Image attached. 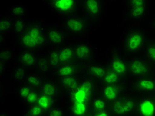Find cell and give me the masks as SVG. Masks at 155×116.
<instances>
[{"label": "cell", "mask_w": 155, "mask_h": 116, "mask_svg": "<svg viewBox=\"0 0 155 116\" xmlns=\"http://www.w3.org/2000/svg\"><path fill=\"white\" fill-rule=\"evenodd\" d=\"M110 104H109L103 97L96 96L91 100L90 104V110L91 114L97 113L101 111L106 110L110 108Z\"/></svg>", "instance_id": "23"}, {"label": "cell", "mask_w": 155, "mask_h": 116, "mask_svg": "<svg viewBox=\"0 0 155 116\" xmlns=\"http://www.w3.org/2000/svg\"><path fill=\"white\" fill-rule=\"evenodd\" d=\"M87 116H94V115H93L92 114H91H91H90L89 115H87Z\"/></svg>", "instance_id": "43"}, {"label": "cell", "mask_w": 155, "mask_h": 116, "mask_svg": "<svg viewBox=\"0 0 155 116\" xmlns=\"http://www.w3.org/2000/svg\"><path fill=\"white\" fill-rule=\"evenodd\" d=\"M74 45L75 61L83 67L87 66L94 55L92 45L87 41H78Z\"/></svg>", "instance_id": "11"}, {"label": "cell", "mask_w": 155, "mask_h": 116, "mask_svg": "<svg viewBox=\"0 0 155 116\" xmlns=\"http://www.w3.org/2000/svg\"><path fill=\"white\" fill-rule=\"evenodd\" d=\"M125 91L126 86L123 83L115 85L101 84L100 88V96L110 104L125 95Z\"/></svg>", "instance_id": "14"}, {"label": "cell", "mask_w": 155, "mask_h": 116, "mask_svg": "<svg viewBox=\"0 0 155 116\" xmlns=\"http://www.w3.org/2000/svg\"><path fill=\"white\" fill-rule=\"evenodd\" d=\"M108 69L107 66L100 64V63L89 65L86 66V77H88L94 80L101 81L106 75Z\"/></svg>", "instance_id": "20"}, {"label": "cell", "mask_w": 155, "mask_h": 116, "mask_svg": "<svg viewBox=\"0 0 155 116\" xmlns=\"http://www.w3.org/2000/svg\"></svg>", "instance_id": "44"}, {"label": "cell", "mask_w": 155, "mask_h": 116, "mask_svg": "<svg viewBox=\"0 0 155 116\" xmlns=\"http://www.w3.org/2000/svg\"><path fill=\"white\" fill-rule=\"evenodd\" d=\"M151 71L150 63L145 58L137 57L129 61V76L133 78L150 76Z\"/></svg>", "instance_id": "10"}, {"label": "cell", "mask_w": 155, "mask_h": 116, "mask_svg": "<svg viewBox=\"0 0 155 116\" xmlns=\"http://www.w3.org/2000/svg\"><path fill=\"white\" fill-rule=\"evenodd\" d=\"M68 111L70 116H87L91 114L90 104H69Z\"/></svg>", "instance_id": "22"}, {"label": "cell", "mask_w": 155, "mask_h": 116, "mask_svg": "<svg viewBox=\"0 0 155 116\" xmlns=\"http://www.w3.org/2000/svg\"><path fill=\"white\" fill-rule=\"evenodd\" d=\"M47 58L51 68L56 70L58 67H59L60 64L58 60V48L53 49L52 51H51Z\"/></svg>", "instance_id": "32"}, {"label": "cell", "mask_w": 155, "mask_h": 116, "mask_svg": "<svg viewBox=\"0 0 155 116\" xmlns=\"http://www.w3.org/2000/svg\"><path fill=\"white\" fill-rule=\"evenodd\" d=\"M47 38L51 47H61L68 43L66 32L61 24L47 25Z\"/></svg>", "instance_id": "12"}, {"label": "cell", "mask_w": 155, "mask_h": 116, "mask_svg": "<svg viewBox=\"0 0 155 116\" xmlns=\"http://www.w3.org/2000/svg\"><path fill=\"white\" fill-rule=\"evenodd\" d=\"M27 114L29 116H45L46 113L39 105L35 104L29 106L27 110Z\"/></svg>", "instance_id": "36"}, {"label": "cell", "mask_w": 155, "mask_h": 116, "mask_svg": "<svg viewBox=\"0 0 155 116\" xmlns=\"http://www.w3.org/2000/svg\"><path fill=\"white\" fill-rule=\"evenodd\" d=\"M8 15L13 19H26L27 16V9L23 5L12 6L9 9Z\"/></svg>", "instance_id": "25"}, {"label": "cell", "mask_w": 155, "mask_h": 116, "mask_svg": "<svg viewBox=\"0 0 155 116\" xmlns=\"http://www.w3.org/2000/svg\"><path fill=\"white\" fill-rule=\"evenodd\" d=\"M134 115L135 116H155V96H144L137 98Z\"/></svg>", "instance_id": "13"}, {"label": "cell", "mask_w": 155, "mask_h": 116, "mask_svg": "<svg viewBox=\"0 0 155 116\" xmlns=\"http://www.w3.org/2000/svg\"><path fill=\"white\" fill-rule=\"evenodd\" d=\"M33 90V89L32 88H31L27 84H21L17 88V94H18V96L20 98V99L22 100L23 101H25V100L26 99L27 96L30 94V93L32 92Z\"/></svg>", "instance_id": "33"}, {"label": "cell", "mask_w": 155, "mask_h": 116, "mask_svg": "<svg viewBox=\"0 0 155 116\" xmlns=\"http://www.w3.org/2000/svg\"><path fill=\"white\" fill-rule=\"evenodd\" d=\"M151 25H152L153 30L155 31V17H154V19L152 21V23H151Z\"/></svg>", "instance_id": "41"}, {"label": "cell", "mask_w": 155, "mask_h": 116, "mask_svg": "<svg viewBox=\"0 0 155 116\" xmlns=\"http://www.w3.org/2000/svg\"><path fill=\"white\" fill-rule=\"evenodd\" d=\"M46 116H65L64 110L58 105H55L46 114Z\"/></svg>", "instance_id": "38"}, {"label": "cell", "mask_w": 155, "mask_h": 116, "mask_svg": "<svg viewBox=\"0 0 155 116\" xmlns=\"http://www.w3.org/2000/svg\"><path fill=\"white\" fill-rule=\"evenodd\" d=\"M82 80V79H80L78 76H68L58 78V84L61 88L64 90L66 94L77 88L80 84Z\"/></svg>", "instance_id": "21"}, {"label": "cell", "mask_w": 155, "mask_h": 116, "mask_svg": "<svg viewBox=\"0 0 155 116\" xmlns=\"http://www.w3.org/2000/svg\"><path fill=\"white\" fill-rule=\"evenodd\" d=\"M108 68L123 78L129 76V61L120 55H114L108 61Z\"/></svg>", "instance_id": "15"}, {"label": "cell", "mask_w": 155, "mask_h": 116, "mask_svg": "<svg viewBox=\"0 0 155 116\" xmlns=\"http://www.w3.org/2000/svg\"><path fill=\"white\" fill-rule=\"evenodd\" d=\"M144 51L145 58L150 63V65L155 66V39L148 41Z\"/></svg>", "instance_id": "29"}, {"label": "cell", "mask_w": 155, "mask_h": 116, "mask_svg": "<svg viewBox=\"0 0 155 116\" xmlns=\"http://www.w3.org/2000/svg\"><path fill=\"white\" fill-rule=\"evenodd\" d=\"M17 37V45L23 51H36L47 45V25L43 22H29Z\"/></svg>", "instance_id": "1"}, {"label": "cell", "mask_w": 155, "mask_h": 116, "mask_svg": "<svg viewBox=\"0 0 155 116\" xmlns=\"http://www.w3.org/2000/svg\"><path fill=\"white\" fill-rule=\"evenodd\" d=\"M14 57H15V55H14V52L12 48L7 47L1 49V51H0V61L8 64V63H10L13 61Z\"/></svg>", "instance_id": "31"}, {"label": "cell", "mask_w": 155, "mask_h": 116, "mask_svg": "<svg viewBox=\"0 0 155 116\" xmlns=\"http://www.w3.org/2000/svg\"><path fill=\"white\" fill-rule=\"evenodd\" d=\"M136 101L137 98L125 94L111 103L109 109L113 116H131L135 113Z\"/></svg>", "instance_id": "7"}, {"label": "cell", "mask_w": 155, "mask_h": 116, "mask_svg": "<svg viewBox=\"0 0 155 116\" xmlns=\"http://www.w3.org/2000/svg\"><path fill=\"white\" fill-rule=\"evenodd\" d=\"M14 19L9 15L1 17L0 19V33L1 37H5L13 31Z\"/></svg>", "instance_id": "24"}, {"label": "cell", "mask_w": 155, "mask_h": 116, "mask_svg": "<svg viewBox=\"0 0 155 116\" xmlns=\"http://www.w3.org/2000/svg\"><path fill=\"white\" fill-rule=\"evenodd\" d=\"M97 85L95 80L86 77L78 87L72 92L66 93L69 104H91L96 96Z\"/></svg>", "instance_id": "5"}, {"label": "cell", "mask_w": 155, "mask_h": 116, "mask_svg": "<svg viewBox=\"0 0 155 116\" xmlns=\"http://www.w3.org/2000/svg\"><path fill=\"white\" fill-rule=\"evenodd\" d=\"M58 60L60 66L75 61L74 45L73 43H67L58 48Z\"/></svg>", "instance_id": "18"}, {"label": "cell", "mask_w": 155, "mask_h": 116, "mask_svg": "<svg viewBox=\"0 0 155 116\" xmlns=\"http://www.w3.org/2000/svg\"><path fill=\"white\" fill-rule=\"evenodd\" d=\"M27 70L23 68L21 66L18 65L15 66L13 68L12 73L13 78L17 82L25 81L26 78L28 75L27 74Z\"/></svg>", "instance_id": "30"}, {"label": "cell", "mask_w": 155, "mask_h": 116, "mask_svg": "<svg viewBox=\"0 0 155 116\" xmlns=\"http://www.w3.org/2000/svg\"><path fill=\"white\" fill-rule=\"evenodd\" d=\"M83 68L82 66L74 61L60 66L55 70V73L58 78L78 76Z\"/></svg>", "instance_id": "16"}, {"label": "cell", "mask_w": 155, "mask_h": 116, "mask_svg": "<svg viewBox=\"0 0 155 116\" xmlns=\"http://www.w3.org/2000/svg\"><path fill=\"white\" fill-rule=\"evenodd\" d=\"M133 93L139 96H155V76H147L133 78L131 83Z\"/></svg>", "instance_id": "9"}, {"label": "cell", "mask_w": 155, "mask_h": 116, "mask_svg": "<svg viewBox=\"0 0 155 116\" xmlns=\"http://www.w3.org/2000/svg\"><path fill=\"white\" fill-rule=\"evenodd\" d=\"M37 104L39 105V106L45 111V113L47 114V112H48L51 109H52L56 105L55 99L46 96V95L40 94Z\"/></svg>", "instance_id": "28"}, {"label": "cell", "mask_w": 155, "mask_h": 116, "mask_svg": "<svg viewBox=\"0 0 155 116\" xmlns=\"http://www.w3.org/2000/svg\"><path fill=\"white\" fill-rule=\"evenodd\" d=\"M44 80L45 79L41 75V74L33 73L27 75L25 80V82L27 85H29L31 88H32L33 90H38L42 85Z\"/></svg>", "instance_id": "27"}, {"label": "cell", "mask_w": 155, "mask_h": 116, "mask_svg": "<svg viewBox=\"0 0 155 116\" xmlns=\"http://www.w3.org/2000/svg\"><path fill=\"white\" fill-rule=\"evenodd\" d=\"M82 5L86 18L91 26L100 22L105 12V2L104 1H82Z\"/></svg>", "instance_id": "8"}, {"label": "cell", "mask_w": 155, "mask_h": 116, "mask_svg": "<svg viewBox=\"0 0 155 116\" xmlns=\"http://www.w3.org/2000/svg\"><path fill=\"white\" fill-rule=\"evenodd\" d=\"M150 2L147 0L125 1L124 19L134 25L142 23L149 17Z\"/></svg>", "instance_id": "3"}, {"label": "cell", "mask_w": 155, "mask_h": 116, "mask_svg": "<svg viewBox=\"0 0 155 116\" xmlns=\"http://www.w3.org/2000/svg\"><path fill=\"white\" fill-rule=\"evenodd\" d=\"M45 2L47 3L51 11L62 20L75 16L79 8L78 2L74 0H48Z\"/></svg>", "instance_id": "6"}, {"label": "cell", "mask_w": 155, "mask_h": 116, "mask_svg": "<svg viewBox=\"0 0 155 116\" xmlns=\"http://www.w3.org/2000/svg\"><path fill=\"white\" fill-rule=\"evenodd\" d=\"M147 42L146 30L137 25H134L127 28L120 42L119 49L122 56L131 59L137 57L144 51Z\"/></svg>", "instance_id": "2"}, {"label": "cell", "mask_w": 155, "mask_h": 116, "mask_svg": "<svg viewBox=\"0 0 155 116\" xmlns=\"http://www.w3.org/2000/svg\"><path fill=\"white\" fill-rule=\"evenodd\" d=\"M39 95L40 93L38 90H33L32 92L30 93V94L27 96V98L24 101L29 106L37 104L38 98H39Z\"/></svg>", "instance_id": "37"}, {"label": "cell", "mask_w": 155, "mask_h": 116, "mask_svg": "<svg viewBox=\"0 0 155 116\" xmlns=\"http://www.w3.org/2000/svg\"><path fill=\"white\" fill-rule=\"evenodd\" d=\"M61 25L66 32L67 39L70 41H75L87 36L91 27L86 18L79 15L63 20Z\"/></svg>", "instance_id": "4"}, {"label": "cell", "mask_w": 155, "mask_h": 116, "mask_svg": "<svg viewBox=\"0 0 155 116\" xmlns=\"http://www.w3.org/2000/svg\"><path fill=\"white\" fill-rule=\"evenodd\" d=\"M27 23H26V19H14V26L13 32L15 37L23 32V31L26 27Z\"/></svg>", "instance_id": "34"}, {"label": "cell", "mask_w": 155, "mask_h": 116, "mask_svg": "<svg viewBox=\"0 0 155 116\" xmlns=\"http://www.w3.org/2000/svg\"><path fill=\"white\" fill-rule=\"evenodd\" d=\"M61 89L58 82L51 79H45L44 82L38 90L41 94L56 99L61 94Z\"/></svg>", "instance_id": "17"}, {"label": "cell", "mask_w": 155, "mask_h": 116, "mask_svg": "<svg viewBox=\"0 0 155 116\" xmlns=\"http://www.w3.org/2000/svg\"><path fill=\"white\" fill-rule=\"evenodd\" d=\"M123 79L122 77L118 75L117 74L108 69L106 75L101 80V84H104V85H115V84H122Z\"/></svg>", "instance_id": "26"}, {"label": "cell", "mask_w": 155, "mask_h": 116, "mask_svg": "<svg viewBox=\"0 0 155 116\" xmlns=\"http://www.w3.org/2000/svg\"><path fill=\"white\" fill-rule=\"evenodd\" d=\"M92 114L94 115V116H113L110 109H107L106 110L101 111L100 112H97V113H94Z\"/></svg>", "instance_id": "39"}, {"label": "cell", "mask_w": 155, "mask_h": 116, "mask_svg": "<svg viewBox=\"0 0 155 116\" xmlns=\"http://www.w3.org/2000/svg\"><path fill=\"white\" fill-rule=\"evenodd\" d=\"M38 60L33 52L29 51H23L19 56V63L27 70L36 68Z\"/></svg>", "instance_id": "19"}, {"label": "cell", "mask_w": 155, "mask_h": 116, "mask_svg": "<svg viewBox=\"0 0 155 116\" xmlns=\"http://www.w3.org/2000/svg\"><path fill=\"white\" fill-rule=\"evenodd\" d=\"M37 70L38 73L45 74L47 73L51 68L49 65L48 58H43L38 60L37 65Z\"/></svg>", "instance_id": "35"}, {"label": "cell", "mask_w": 155, "mask_h": 116, "mask_svg": "<svg viewBox=\"0 0 155 116\" xmlns=\"http://www.w3.org/2000/svg\"><path fill=\"white\" fill-rule=\"evenodd\" d=\"M0 116H9V115L6 111H3L1 112V114H0Z\"/></svg>", "instance_id": "42"}, {"label": "cell", "mask_w": 155, "mask_h": 116, "mask_svg": "<svg viewBox=\"0 0 155 116\" xmlns=\"http://www.w3.org/2000/svg\"><path fill=\"white\" fill-rule=\"evenodd\" d=\"M7 68V64L5 62L0 61V73H1V76L3 75L6 71Z\"/></svg>", "instance_id": "40"}]
</instances>
